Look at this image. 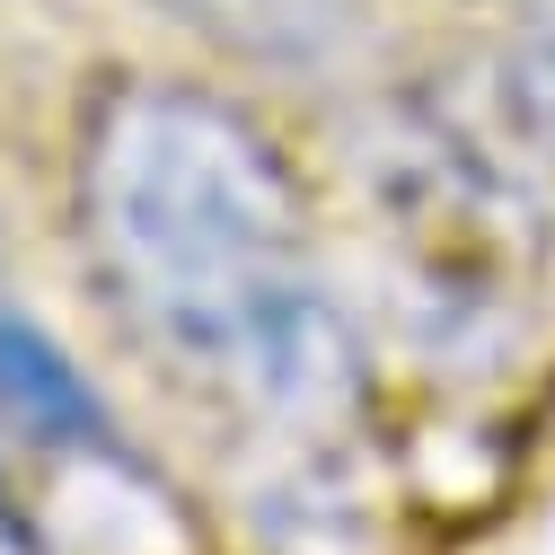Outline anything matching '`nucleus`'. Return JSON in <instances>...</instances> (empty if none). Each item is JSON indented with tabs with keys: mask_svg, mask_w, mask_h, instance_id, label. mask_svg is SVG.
I'll use <instances>...</instances> for the list:
<instances>
[{
	"mask_svg": "<svg viewBox=\"0 0 555 555\" xmlns=\"http://www.w3.org/2000/svg\"><path fill=\"white\" fill-rule=\"evenodd\" d=\"M72 212L98 292L159 362L292 433L353 414L362 353L309 273V194L247 106L115 80L80 132Z\"/></svg>",
	"mask_w": 555,
	"mask_h": 555,
	"instance_id": "f257e3e1",
	"label": "nucleus"
},
{
	"mask_svg": "<svg viewBox=\"0 0 555 555\" xmlns=\"http://www.w3.org/2000/svg\"><path fill=\"white\" fill-rule=\"evenodd\" d=\"M0 433H18L36 441L44 459H89V467H132L124 433H115V414L106 397L72 371V353L27 318L0 300Z\"/></svg>",
	"mask_w": 555,
	"mask_h": 555,
	"instance_id": "f03ea898",
	"label": "nucleus"
},
{
	"mask_svg": "<svg viewBox=\"0 0 555 555\" xmlns=\"http://www.w3.org/2000/svg\"><path fill=\"white\" fill-rule=\"evenodd\" d=\"M177 27H194L203 44H221L256 72H344L371 44V0H159Z\"/></svg>",
	"mask_w": 555,
	"mask_h": 555,
	"instance_id": "7ed1b4c3",
	"label": "nucleus"
},
{
	"mask_svg": "<svg viewBox=\"0 0 555 555\" xmlns=\"http://www.w3.org/2000/svg\"><path fill=\"white\" fill-rule=\"evenodd\" d=\"M0 555H53V546L27 529V512L10 503V485H0Z\"/></svg>",
	"mask_w": 555,
	"mask_h": 555,
	"instance_id": "20e7f679",
	"label": "nucleus"
},
{
	"mask_svg": "<svg viewBox=\"0 0 555 555\" xmlns=\"http://www.w3.org/2000/svg\"><path fill=\"white\" fill-rule=\"evenodd\" d=\"M503 10H529L538 27H555V0H503Z\"/></svg>",
	"mask_w": 555,
	"mask_h": 555,
	"instance_id": "39448f33",
	"label": "nucleus"
}]
</instances>
